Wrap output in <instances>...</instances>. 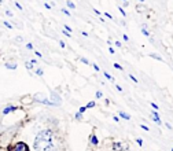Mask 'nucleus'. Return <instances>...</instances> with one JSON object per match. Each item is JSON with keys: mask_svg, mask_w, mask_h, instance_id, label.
Returning a JSON list of instances; mask_svg holds the SVG:
<instances>
[{"mask_svg": "<svg viewBox=\"0 0 173 151\" xmlns=\"http://www.w3.org/2000/svg\"><path fill=\"white\" fill-rule=\"evenodd\" d=\"M33 150L35 151H61L62 150V140L58 132L51 128L40 129L33 139Z\"/></svg>", "mask_w": 173, "mask_h": 151, "instance_id": "f257e3e1", "label": "nucleus"}, {"mask_svg": "<svg viewBox=\"0 0 173 151\" xmlns=\"http://www.w3.org/2000/svg\"><path fill=\"white\" fill-rule=\"evenodd\" d=\"M7 151H30V147L26 142L23 140H18V142H11L7 147Z\"/></svg>", "mask_w": 173, "mask_h": 151, "instance_id": "f03ea898", "label": "nucleus"}, {"mask_svg": "<svg viewBox=\"0 0 173 151\" xmlns=\"http://www.w3.org/2000/svg\"><path fill=\"white\" fill-rule=\"evenodd\" d=\"M33 96V102L35 103H38V104H44V106H48V107H54V104H52V102L50 100V98L47 96V94H44V92H36Z\"/></svg>", "mask_w": 173, "mask_h": 151, "instance_id": "7ed1b4c3", "label": "nucleus"}, {"mask_svg": "<svg viewBox=\"0 0 173 151\" xmlns=\"http://www.w3.org/2000/svg\"><path fill=\"white\" fill-rule=\"evenodd\" d=\"M48 98H50V100L52 102V104H54V107H59L62 104V102H63V99H62L61 94H58L56 91H51L50 95H48Z\"/></svg>", "mask_w": 173, "mask_h": 151, "instance_id": "20e7f679", "label": "nucleus"}, {"mask_svg": "<svg viewBox=\"0 0 173 151\" xmlns=\"http://www.w3.org/2000/svg\"><path fill=\"white\" fill-rule=\"evenodd\" d=\"M111 150L113 151H128L129 146L125 142H119V140H115V142H111Z\"/></svg>", "mask_w": 173, "mask_h": 151, "instance_id": "39448f33", "label": "nucleus"}, {"mask_svg": "<svg viewBox=\"0 0 173 151\" xmlns=\"http://www.w3.org/2000/svg\"><path fill=\"white\" fill-rule=\"evenodd\" d=\"M19 109H22V106H17V104H14V103H10L6 107H3L2 114L3 115H8V114H12V113H17Z\"/></svg>", "mask_w": 173, "mask_h": 151, "instance_id": "423d86ee", "label": "nucleus"}, {"mask_svg": "<svg viewBox=\"0 0 173 151\" xmlns=\"http://www.w3.org/2000/svg\"><path fill=\"white\" fill-rule=\"evenodd\" d=\"M150 117H151V121H152V122H155L157 125H163V121L161 120V117H159V114H158L157 110H151Z\"/></svg>", "mask_w": 173, "mask_h": 151, "instance_id": "0eeeda50", "label": "nucleus"}, {"mask_svg": "<svg viewBox=\"0 0 173 151\" xmlns=\"http://www.w3.org/2000/svg\"><path fill=\"white\" fill-rule=\"evenodd\" d=\"M32 103H35V102H33V96L32 95H26V96H22V98H21V104L22 106H29V104H32Z\"/></svg>", "mask_w": 173, "mask_h": 151, "instance_id": "6e6552de", "label": "nucleus"}, {"mask_svg": "<svg viewBox=\"0 0 173 151\" xmlns=\"http://www.w3.org/2000/svg\"><path fill=\"white\" fill-rule=\"evenodd\" d=\"M89 144L94 146V147H96V146H99V137L96 136L95 132H92L89 135Z\"/></svg>", "mask_w": 173, "mask_h": 151, "instance_id": "1a4fd4ad", "label": "nucleus"}, {"mask_svg": "<svg viewBox=\"0 0 173 151\" xmlns=\"http://www.w3.org/2000/svg\"><path fill=\"white\" fill-rule=\"evenodd\" d=\"M117 115H118L121 120H125V121H131V120H132L131 114H129V113H127V111H124V110H118Z\"/></svg>", "mask_w": 173, "mask_h": 151, "instance_id": "9d476101", "label": "nucleus"}, {"mask_svg": "<svg viewBox=\"0 0 173 151\" xmlns=\"http://www.w3.org/2000/svg\"><path fill=\"white\" fill-rule=\"evenodd\" d=\"M4 67H6L7 70H15L18 67V63L15 61H8V62L4 63Z\"/></svg>", "mask_w": 173, "mask_h": 151, "instance_id": "9b49d317", "label": "nucleus"}, {"mask_svg": "<svg viewBox=\"0 0 173 151\" xmlns=\"http://www.w3.org/2000/svg\"><path fill=\"white\" fill-rule=\"evenodd\" d=\"M33 71H35V76H37V77H43V76H44V69L40 67V66H36Z\"/></svg>", "mask_w": 173, "mask_h": 151, "instance_id": "f8f14e48", "label": "nucleus"}, {"mask_svg": "<svg viewBox=\"0 0 173 151\" xmlns=\"http://www.w3.org/2000/svg\"><path fill=\"white\" fill-rule=\"evenodd\" d=\"M148 56H150V58H152V59H155V61H159V62H165V61H163V58H162L161 55H158V54H155V52H151V54H148Z\"/></svg>", "mask_w": 173, "mask_h": 151, "instance_id": "ddd939ff", "label": "nucleus"}, {"mask_svg": "<svg viewBox=\"0 0 173 151\" xmlns=\"http://www.w3.org/2000/svg\"><path fill=\"white\" fill-rule=\"evenodd\" d=\"M140 32H142V35H143V36H146V37H150V36H151L150 30H148V29H147V26H146V25H142V29H140Z\"/></svg>", "mask_w": 173, "mask_h": 151, "instance_id": "4468645a", "label": "nucleus"}, {"mask_svg": "<svg viewBox=\"0 0 173 151\" xmlns=\"http://www.w3.org/2000/svg\"><path fill=\"white\" fill-rule=\"evenodd\" d=\"M102 74L104 76V78H107L109 81H111V82H115V78H114V76H111V74H110V73H107L106 70H103V71H102Z\"/></svg>", "mask_w": 173, "mask_h": 151, "instance_id": "2eb2a0df", "label": "nucleus"}, {"mask_svg": "<svg viewBox=\"0 0 173 151\" xmlns=\"http://www.w3.org/2000/svg\"><path fill=\"white\" fill-rule=\"evenodd\" d=\"M25 67H26V69H28L29 71L35 70V66H33L32 63H30V61H25Z\"/></svg>", "mask_w": 173, "mask_h": 151, "instance_id": "dca6fc26", "label": "nucleus"}, {"mask_svg": "<svg viewBox=\"0 0 173 151\" xmlns=\"http://www.w3.org/2000/svg\"><path fill=\"white\" fill-rule=\"evenodd\" d=\"M66 6H67V8H70V10H76V4L71 2V0H66Z\"/></svg>", "mask_w": 173, "mask_h": 151, "instance_id": "f3484780", "label": "nucleus"}, {"mask_svg": "<svg viewBox=\"0 0 173 151\" xmlns=\"http://www.w3.org/2000/svg\"><path fill=\"white\" fill-rule=\"evenodd\" d=\"M85 106H86V109H94V107H96V102L95 100H89Z\"/></svg>", "mask_w": 173, "mask_h": 151, "instance_id": "a211bd4d", "label": "nucleus"}, {"mask_svg": "<svg viewBox=\"0 0 173 151\" xmlns=\"http://www.w3.org/2000/svg\"><path fill=\"white\" fill-rule=\"evenodd\" d=\"M84 114H81L80 111H77V113L74 114V120L76 121H81V120H84V117H83Z\"/></svg>", "mask_w": 173, "mask_h": 151, "instance_id": "6ab92c4d", "label": "nucleus"}, {"mask_svg": "<svg viewBox=\"0 0 173 151\" xmlns=\"http://www.w3.org/2000/svg\"><path fill=\"white\" fill-rule=\"evenodd\" d=\"M117 10H118V11H119V14H121V15L125 18V17H127V11H125V8L122 7V6H118L117 7Z\"/></svg>", "mask_w": 173, "mask_h": 151, "instance_id": "aec40b11", "label": "nucleus"}, {"mask_svg": "<svg viewBox=\"0 0 173 151\" xmlns=\"http://www.w3.org/2000/svg\"><path fill=\"white\" fill-rule=\"evenodd\" d=\"M78 62H81V63H84V65H91V63H89V61H88V59H86V58H85V56H80V58H78Z\"/></svg>", "mask_w": 173, "mask_h": 151, "instance_id": "412c9836", "label": "nucleus"}, {"mask_svg": "<svg viewBox=\"0 0 173 151\" xmlns=\"http://www.w3.org/2000/svg\"><path fill=\"white\" fill-rule=\"evenodd\" d=\"M95 98L102 100V99H103V92H102V91H96V92H95Z\"/></svg>", "mask_w": 173, "mask_h": 151, "instance_id": "4be33fe9", "label": "nucleus"}, {"mask_svg": "<svg viewBox=\"0 0 173 151\" xmlns=\"http://www.w3.org/2000/svg\"><path fill=\"white\" fill-rule=\"evenodd\" d=\"M61 12H62V14H65L66 17H71V12H70L67 8H61Z\"/></svg>", "mask_w": 173, "mask_h": 151, "instance_id": "5701e85b", "label": "nucleus"}, {"mask_svg": "<svg viewBox=\"0 0 173 151\" xmlns=\"http://www.w3.org/2000/svg\"><path fill=\"white\" fill-rule=\"evenodd\" d=\"M113 67H114V69H117V70H121V71H124V67H122L121 65H119V63H117V62H115V63H113Z\"/></svg>", "mask_w": 173, "mask_h": 151, "instance_id": "b1692460", "label": "nucleus"}, {"mask_svg": "<svg viewBox=\"0 0 173 151\" xmlns=\"http://www.w3.org/2000/svg\"><path fill=\"white\" fill-rule=\"evenodd\" d=\"M144 10H146V7H143L142 4H137L136 6V11L137 12H144Z\"/></svg>", "mask_w": 173, "mask_h": 151, "instance_id": "393cba45", "label": "nucleus"}, {"mask_svg": "<svg viewBox=\"0 0 173 151\" xmlns=\"http://www.w3.org/2000/svg\"><path fill=\"white\" fill-rule=\"evenodd\" d=\"M14 41H15V43H23L25 40H23L22 36H15V37H14Z\"/></svg>", "mask_w": 173, "mask_h": 151, "instance_id": "a878e982", "label": "nucleus"}, {"mask_svg": "<svg viewBox=\"0 0 173 151\" xmlns=\"http://www.w3.org/2000/svg\"><path fill=\"white\" fill-rule=\"evenodd\" d=\"M25 48H26V50H29V51H33V50H35V47H33L32 43H26V44H25Z\"/></svg>", "mask_w": 173, "mask_h": 151, "instance_id": "bb28decb", "label": "nucleus"}, {"mask_svg": "<svg viewBox=\"0 0 173 151\" xmlns=\"http://www.w3.org/2000/svg\"><path fill=\"white\" fill-rule=\"evenodd\" d=\"M135 142H136V144L139 146V147H143V139H142V137H137V139H135Z\"/></svg>", "mask_w": 173, "mask_h": 151, "instance_id": "cd10ccee", "label": "nucleus"}, {"mask_svg": "<svg viewBox=\"0 0 173 151\" xmlns=\"http://www.w3.org/2000/svg\"><path fill=\"white\" fill-rule=\"evenodd\" d=\"M3 25L6 26L7 29H14V26H12V25H11V23H10L8 21H3Z\"/></svg>", "mask_w": 173, "mask_h": 151, "instance_id": "c85d7f7f", "label": "nucleus"}, {"mask_svg": "<svg viewBox=\"0 0 173 151\" xmlns=\"http://www.w3.org/2000/svg\"><path fill=\"white\" fill-rule=\"evenodd\" d=\"M150 106L152 107V109H154V110H157V111H158V110H159V106H158V104L155 103V102H150Z\"/></svg>", "mask_w": 173, "mask_h": 151, "instance_id": "c756f323", "label": "nucleus"}, {"mask_svg": "<svg viewBox=\"0 0 173 151\" xmlns=\"http://www.w3.org/2000/svg\"><path fill=\"white\" fill-rule=\"evenodd\" d=\"M63 29H65V30H67L69 33H71V32H73V29H71V26H69L67 23H63Z\"/></svg>", "mask_w": 173, "mask_h": 151, "instance_id": "7c9ffc66", "label": "nucleus"}, {"mask_svg": "<svg viewBox=\"0 0 173 151\" xmlns=\"http://www.w3.org/2000/svg\"><path fill=\"white\" fill-rule=\"evenodd\" d=\"M91 66H92V69L95 71H100V67L98 66V63H91Z\"/></svg>", "mask_w": 173, "mask_h": 151, "instance_id": "2f4dec72", "label": "nucleus"}, {"mask_svg": "<svg viewBox=\"0 0 173 151\" xmlns=\"http://www.w3.org/2000/svg\"><path fill=\"white\" fill-rule=\"evenodd\" d=\"M86 110H88V109H86V106H80V107H78V111H80L81 114H84Z\"/></svg>", "mask_w": 173, "mask_h": 151, "instance_id": "473e14b6", "label": "nucleus"}, {"mask_svg": "<svg viewBox=\"0 0 173 151\" xmlns=\"http://www.w3.org/2000/svg\"><path fill=\"white\" fill-rule=\"evenodd\" d=\"M29 61H30V63H32V65L35 66V67H36V66L38 65V61L36 59V58H32V59H29Z\"/></svg>", "mask_w": 173, "mask_h": 151, "instance_id": "72a5a7b5", "label": "nucleus"}, {"mask_svg": "<svg viewBox=\"0 0 173 151\" xmlns=\"http://www.w3.org/2000/svg\"><path fill=\"white\" fill-rule=\"evenodd\" d=\"M128 77H129V78H131V80L135 82V84H137V82H139V81H137V78H136V77H135L133 74H128Z\"/></svg>", "mask_w": 173, "mask_h": 151, "instance_id": "f704fd0d", "label": "nucleus"}, {"mask_svg": "<svg viewBox=\"0 0 173 151\" xmlns=\"http://www.w3.org/2000/svg\"><path fill=\"white\" fill-rule=\"evenodd\" d=\"M62 32V35H63V36H66V37H71V33H69V32H67V30H65V29H63V30H61Z\"/></svg>", "mask_w": 173, "mask_h": 151, "instance_id": "c9c22d12", "label": "nucleus"}, {"mask_svg": "<svg viewBox=\"0 0 173 151\" xmlns=\"http://www.w3.org/2000/svg\"><path fill=\"white\" fill-rule=\"evenodd\" d=\"M58 44H59L61 48H66V43L63 40H58Z\"/></svg>", "mask_w": 173, "mask_h": 151, "instance_id": "e433bc0d", "label": "nucleus"}, {"mask_svg": "<svg viewBox=\"0 0 173 151\" xmlns=\"http://www.w3.org/2000/svg\"><path fill=\"white\" fill-rule=\"evenodd\" d=\"M114 45L117 47V48H122V43L118 41V40H115V41H114Z\"/></svg>", "mask_w": 173, "mask_h": 151, "instance_id": "4c0bfd02", "label": "nucleus"}, {"mask_svg": "<svg viewBox=\"0 0 173 151\" xmlns=\"http://www.w3.org/2000/svg\"><path fill=\"white\" fill-rule=\"evenodd\" d=\"M114 88H115V89H117L118 92H124V89H122V87H121V85H118V84H115V85H114Z\"/></svg>", "mask_w": 173, "mask_h": 151, "instance_id": "58836bf2", "label": "nucleus"}, {"mask_svg": "<svg viewBox=\"0 0 173 151\" xmlns=\"http://www.w3.org/2000/svg\"><path fill=\"white\" fill-rule=\"evenodd\" d=\"M140 128H142L143 130H146V132H148V130H150V128H148L147 125H144V124H140Z\"/></svg>", "mask_w": 173, "mask_h": 151, "instance_id": "ea45409f", "label": "nucleus"}, {"mask_svg": "<svg viewBox=\"0 0 173 151\" xmlns=\"http://www.w3.org/2000/svg\"><path fill=\"white\" fill-rule=\"evenodd\" d=\"M14 6H15V7H17L18 10H21V11H22V10H23V7L21 6V4H19L18 2H14Z\"/></svg>", "mask_w": 173, "mask_h": 151, "instance_id": "a19ab883", "label": "nucleus"}, {"mask_svg": "<svg viewBox=\"0 0 173 151\" xmlns=\"http://www.w3.org/2000/svg\"><path fill=\"white\" fill-rule=\"evenodd\" d=\"M35 55H36L37 58H40V59H41V58H43V54H41L40 51H37V50H35Z\"/></svg>", "mask_w": 173, "mask_h": 151, "instance_id": "79ce46f5", "label": "nucleus"}, {"mask_svg": "<svg viewBox=\"0 0 173 151\" xmlns=\"http://www.w3.org/2000/svg\"><path fill=\"white\" fill-rule=\"evenodd\" d=\"M163 125H165V126H166V128L169 129V130H173V126H172L169 122H163Z\"/></svg>", "mask_w": 173, "mask_h": 151, "instance_id": "37998d69", "label": "nucleus"}, {"mask_svg": "<svg viewBox=\"0 0 173 151\" xmlns=\"http://www.w3.org/2000/svg\"><path fill=\"white\" fill-rule=\"evenodd\" d=\"M92 11H94V14H96V15L102 17V12H100V11H99V10H96V8H92Z\"/></svg>", "mask_w": 173, "mask_h": 151, "instance_id": "c03bdc74", "label": "nucleus"}, {"mask_svg": "<svg viewBox=\"0 0 173 151\" xmlns=\"http://www.w3.org/2000/svg\"><path fill=\"white\" fill-rule=\"evenodd\" d=\"M113 121H114V122H119V121H121V118H119L118 115H113Z\"/></svg>", "mask_w": 173, "mask_h": 151, "instance_id": "a18cd8bd", "label": "nucleus"}, {"mask_svg": "<svg viewBox=\"0 0 173 151\" xmlns=\"http://www.w3.org/2000/svg\"><path fill=\"white\" fill-rule=\"evenodd\" d=\"M6 15H7V17H14V12L10 11V10H6Z\"/></svg>", "mask_w": 173, "mask_h": 151, "instance_id": "49530a36", "label": "nucleus"}, {"mask_svg": "<svg viewBox=\"0 0 173 151\" xmlns=\"http://www.w3.org/2000/svg\"><path fill=\"white\" fill-rule=\"evenodd\" d=\"M109 52H110V54H111V55H114V54H115V50H114V48H113L111 45H110V47H109Z\"/></svg>", "mask_w": 173, "mask_h": 151, "instance_id": "de8ad7c7", "label": "nucleus"}, {"mask_svg": "<svg viewBox=\"0 0 173 151\" xmlns=\"http://www.w3.org/2000/svg\"><path fill=\"white\" fill-rule=\"evenodd\" d=\"M122 38H124V41H129V37H128V35H125V33H124V35H122Z\"/></svg>", "mask_w": 173, "mask_h": 151, "instance_id": "09e8293b", "label": "nucleus"}, {"mask_svg": "<svg viewBox=\"0 0 173 151\" xmlns=\"http://www.w3.org/2000/svg\"><path fill=\"white\" fill-rule=\"evenodd\" d=\"M104 17L109 18V19H113V15H111V14H109V12H104Z\"/></svg>", "mask_w": 173, "mask_h": 151, "instance_id": "8fccbe9b", "label": "nucleus"}, {"mask_svg": "<svg viewBox=\"0 0 173 151\" xmlns=\"http://www.w3.org/2000/svg\"><path fill=\"white\" fill-rule=\"evenodd\" d=\"M80 33H81L84 37H89V33H88V32H84V30H83V32H80Z\"/></svg>", "mask_w": 173, "mask_h": 151, "instance_id": "3c124183", "label": "nucleus"}, {"mask_svg": "<svg viewBox=\"0 0 173 151\" xmlns=\"http://www.w3.org/2000/svg\"><path fill=\"white\" fill-rule=\"evenodd\" d=\"M44 7H45L47 10H51V4H48V3L45 2V3H44Z\"/></svg>", "mask_w": 173, "mask_h": 151, "instance_id": "603ef678", "label": "nucleus"}, {"mask_svg": "<svg viewBox=\"0 0 173 151\" xmlns=\"http://www.w3.org/2000/svg\"><path fill=\"white\" fill-rule=\"evenodd\" d=\"M129 6V2H128V0H127V2H124V8H127Z\"/></svg>", "mask_w": 173, "mask_h": 151, "instance_id": "864d4df0", "label": "nucleus"}, {"mask_svg": "<svg viewBox=\"0 0 173 151\" xmlns=\"http://www.w3.org/2000/svg\"><path fill=\"white\" fill-rule=\"evenodd\" d=\"M106 43H107V45H109V47H110V45H111V44H113V43H111V40H107V41H106Z\"/></svg>", "mask_w": 173, "mask_h": 151, "instance_id": "5fc2aeb1", "label": "nucleus"}, {"mask_svg": "<svg viewBox=\"0 0 173 151\" xmlns=\"http://www.w3.org/2000/svg\"><path fill=\"white\" fill-rule=\"evenodd\" d=\"M139 2H140V3H142V4H143V3H144V2H146V0H139Z\"/></svg>", "mask_w": 173, "mask_h": 151, "instance_id": "6e6d98bb", "label": "nucleus"}, {"mask_svg": "<svg viewBox=\"0 0 173 151\" xmlns=\"http://www.w3.org/2000/svg\"><path fill=\"white\" fill-rule=\"evenodd\" d=\"M3 2H4V0H0V4H2V3H3Z\"/></svg>", "mask_w": 173, "mask_h": 151, "instance_id": "4d7b16f0", "label": "nucleus"}, {"mask_svg": "<svg viewBox=\"0 0 173 151\" xmlns=\"http://www.w3.org/2000/svg\"><path fill=\"white\" fill-rule=\"evenodd\" d=\"M121 2H122V3H124V2H127V0H121Z\"/></svg>", "mask_w": 173, "mask_h": 151, "instance_id": "13d9d810", "label": "nucleus"}, {"mask_svg": "<svg viewBox=\"0 0 173 151\" xmlns=\"http://www.w3.org/2000/svg\"><path fill=\"white\" fill-rule=\"evenodd\" d=\"M0 151H7V150H0Z\"/></svg>", "mask_w": 173, "mask_h": 151, "instance_id": "bf43d9fd", "label": "nucleus"}, {"mask_svg": "<svg viewBox=\"0 0 173 151\" xmlns=\"http://www.w3.org/2000/svg\"><path fill=\"white\" fill-rule=\"evenodd\" d=\"M170 151H173V148H172V150H170Z\"/></svg>", "mask_w": 173, "mask_h": 151, "instance_id": "052dcab7", "label": "nucleus"}, {"mask_svg": "<svg viewBox=\"0 0 173 151\" xmlns=\"http://www.w3.org/2000/svg\"><path fill=\"white\" fill-rule=\"evenodd\" d=\"M45 2H48V0H45Z\"/></svg>", "mask_w": 173, "mask_h": 151, "instance_id": "680f3d73", "label": "nucleus"}]
</instances>
